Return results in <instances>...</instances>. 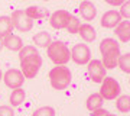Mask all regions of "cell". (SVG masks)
<instances>
[{"label": "cell", "instance_id": "cell-1", "mask_svg": "<svg viewBox=\"0 0 130 116\" xmlns=\"http://www.w3.org/2000/svg\"><path fill=\"white\" fill-rule=\"evenodd\" d=\"M19 60H20V71L25 75V79H33L39 73L42 67V57L35 46L23 45L19 51Z\"/></svg>", "mask_w": 130, "mask_h": 116}, {"label": "cell", "instance_id": "cell-2", "mask_svg": "<svg viewBox=\"0 0 130 116\" xmlns=\"http://www.w3.org/2000/svg\"><path fill=\"white\" fill-rule=\"evenodd\" d=\"M100 52L103 57V64L108 70L114 68L120 58V45L113 38H104L100 42Z\"/></svg>", "mask_w": 130, "mask_h": 116}, {"label": "cell", "instance_id": "cell-3", "mask_svg": "<svg viewBox=\"0 0 130 116\" xmlns=\"http://www.w3.org/2000/svg\"><path fill=\"white\" fill-rule=\"evenodd\" d=\"M49 81H51L52 88L55 90H65L72 81V74L70 68L65 65H55L49 71Z\"/></svg>", "mask_w": 130, "mask_h": 116}, {"label": "cell", "instance_id": "cell-4", "mask_svg": "<svg viewBox=\"0 0 130 116\" xmlns=\"http://www.w3.org/2000/svg\"><path fill=\"white\" fill-rule=\"evenodd\" d=\"M46 49H48V57L56 65H64L71 60L70 48L62 41H52L51 45L48 46Z\"/></svg>", "mask_w": 130, "mask_h": 116}, {"label": "cell", "instance_id": "cell-5", "mask_svg": "<svg viewBox=\"0 0 130 116\" xmlns=\"http://www.w3.org/2000/svg\"><path fill=\"white\" fill-rule=\"evenodd\" d=\"M121 87L119 81L113 77H106L101 81V88H100V94L104 100H114L120 96Z\"/></svg>", "mask_w": 130, "mask_h": 116}, {"label": "cell", "instance_id": "cell-6", "mask_svg": "<svg viewBox=\"0 0 130 116\" xmlns=\"http://www.w3.org/2000/svg\"><path fill=\"white\" fill-rule=\"evenodd\" d=\"M12 25L19 32H29L33 28V20L29 18L25 10H16L12 13Z\"/></svg>", "mask_w": 130, "mask_h": 116}, {"label": "cell", "instance_id": "cell-7", "mask_svg": "<svg viewBox=\"0 0 130 116\" xmlns=\"http://www.w3.org/2000/svg\"><path fill=\"white\" fill-rule=\"evenodd\" d=\"M87 71H88L90 80L94 81V83H101L103 80L107 77L106 75L107 68L104 67V64H103L101 60H90Z\"/></svg>", "mask_w": 130, "mask_h": 116}, {"label": "cell", "instance_id": "cell-8", "mask_svg": "<svg viewBox=\"0 0 130 116\" xmlns=\"http://www.w3.org/2000/svg\"><path fill=\"white\" fill-rule=\"evenodd\" d=\"M71 60L78 65L88 64L90 60H91V51H90V48L85 44H77V45H74L72 51H71Z\"/></svg>", "mask_w": 130, "mask_h": 116}, {"label": "cell", "instance_id": "cell-9", "mask_svg": "<svg viewBox=\"0 0 130 116\" xmlns=\"http://www.w3.org/2000/svg\"><path fill=\"white\" fill-rule=\"evenodd\" d=\"M72 15L68 10H56L49 16V25L54 29H67Z\"/></svg>", "mask_w": 130, "mask_h": 116}, {"label": "cell", "instance_id": "cell-10", "mask_svg": "<svg viewBox=\"0 0 130 116\" xmlns=\"http://www.w3.org/2000/svg\"><path fill=\"white\" fill-rule=\"evenodd\" d=\"M5 84L10 88H19L22 87V84L25 81V75L22 74L20 70H16V68H10L6 71L5 74Z\"/></svg>", "mask_w": 130, "mask_h": 116}, {"label": "cell", "instance_id": "cell-11", "mask_svg": "<svg viewBox=\"0 0 130 116\" xmlns=\"http://www.w3.org/2000/svg\"><path fill=\"white\" fill-rule=\"evenodd\" d=\"M120 22H121V16L117 10H107L101 18V26L107 29L116 28Z\"/></svg>", "mask_w": 130, "mask_h": 116}, {"label": "cell", "instance_id": "cell-12", "mask_svg": "<svg viewBox=\"0 0 130 116\" xmlns=\"http://www.w3.org/2000/svg\"><path fill=\"white\" fill-rule=\"evenodd\" d=\"M3 41H5V46L12 52H19L22 48H23V41L18 36V35H14V33L10 32L9 35H6L3 38Z\"/></svg>", "mask_w": 130, "mask_h": 116}, {"label": "cell", "instance_id": "cell-13", "mask_svg": "<svg viewBox=\"0 0 130 116\" xmlns=\"http://www.w3.org/2000/svg\"><path fill=\"white\" fill-rule=\"evenodd\" d=\"M79 13H81V16L85 20H93L97 16V9H95V6L91 2L84 0V2H81V5H79Z\"/></svg>", "mask_w": 130, "mask_h": 116}, {"label": "cell", "instance_id": "cell-14", "mask_svg": "<svg viewBox=\"0 0 130 116\" xmlns=\"http://www.w3.org/2000/svg\"><path fill=\"white\" fill-rule=\"evenodd\" d=\"M116 35L121 42H129L130 41V22L129 20H123L117 25L116 28Z\"/></svg>", "mask_w": 130, "mask_h": 116}, {"label": "cell", "instance_id": "cell-15", "mask_svg": "<svg viewBox=\"0 0 130 116\" xmlns=\"http://www.w3.org/2000/svg\"><path fill=\"white\" fill-rule=\"evenodd\" d=\"M25 12H26V15H28L32 20L43 19V18H48V16H49V12H48L46 9L41 7V6H29Z\"/></svg>", "mask_w": 130, "mask_h": 116}, {"label": "cell", "instance_id": "cell-16", "mask_svg": "<svg viewBox=\"0 0 130 116\" xmlns=\"http://www.w3.org/2000/svg\"><path fill=\"white\" fill-rule=\"evenodd\" d=\"M103 102H104V99L101 97V94L100 93H93V94H90L88 99H87V102H85V106L88 109L90 112H94L100 109L103 106Z\"/></svg>", "mask_w": 130, "mask_h": 116}, {"label": "cell", "instance_id": "cell-17", "mask_svg": "<svg viewBox=\"0 0 130 116\" xmlns=\"http://www.w3.org/2000/svg\"><path fill=\"white\" fill-rule=\"evenodd\" d=\"M33 42L36 46H42V48H48L51 45L52 42V38H51V33L46 32V31H42V32H38L35 36H33Z\"/></svg>", "mask_w": 130, "mask_h": 116}, {"label": "cell", "instance_id": "cell-18", "mask_svg": "<svg viewBox=\"0 0 130 116\" xmlns=\"http://www.w3.org/2000/svg\"><path fill=\"white\" fill-rule=\"evenodd\" d=\"M25 99H26V92L22 87H19V88H13V92L9 97V102L12 106H20L25 102Z\"/></svg>", "mask_w": 130, "mask_h": 116}, {"label": "cell", "instance_id": "cell-19", "mask_svg": "<svg viewBox=\"0 0 130 116\" xmlns=\"http://www.w3.org/2000/svg\"><path fill=\"white\" fill-rule=\"evenodd\" d=\"M79 36L83 38L85 42H93L94 39H95V36H97V33H95V29L91 26V25H81V28H79L78 31Z\"/></svg>", "mask_w": 130, "mask_h": 116}, {"label": "cell", "instance_id": "cell-20", "mask_svg": "<svg viewBox=\"0 0 130 116\" xmlns=\"http://www.w3.org/2000/svg\"><path fill=\"white\" fill-rule=\"evenodd\" d=\"M13 29L12 25V19L9 16H0V36L5 38L6 35H9Z\"/></svg>", "mask_w": 130, "mask_h": 116}, {"label": "cell", "instance_id": "cell-21", "mask_svg": "<svg viewBox=\"0 0 130 116\" xmlns=\"http://www.w3.org/2000/svg\"><path fill=\"white\" fill-rule=\"evenodd\" d=\"M116 107L121 113H127L130 112V96L129 94H123V96H119L116 100Z\"/></svg>", "mask_w": 130, "mask_h": 116}, {"label": "cell", "instance_id": "cell-22", "mask_svg": "<svg viewBox=\"0 0 130 116\" xmlns=\"http://www.w3.org/2000/svg\"><path fill=\"white\" fill-rule=\"evenodd\" d=\"M117 65L121 68V71L130 73V52L129 54H124V55H120V58H119V64Z\"/></svg>", "mask_w": 130, "mask_h": 116}, {"label": "cell", "instance_id": "cell-23", "mask_svg": "<svg viewBox=\"0 0 130 116\" xmlns=\"http://www.w3.org/2000/svg\"><path fill=\"white\" fill-rule=\"evenodd\" d=\"M32 116H55V109L51 106L39 107V109H36V110L33 112Z\"/></svg>", "mask_w": 130, "mask_h": 116}, {"label": "cell", "instance_id": "cell-24", "mask_svg": "<svg viewBox=\"0 0 130 116\" xmlns=\"http://www.w3.org/2000/svg\"><path fill=\"white\" fill-rule=\"evenodd\" d=\"M79 28H81V23H79V19L75 18V16H72L70 20V23H68V26H67V29H68V32L70 33H78Z\"/></svg>", "mask_w": 130, "mask_h": 116}, {"label": "cell", "instance_id": "cell-25", "mask_svg": "<svg viewBox=\"0 0 130 116\" xmlns=\"http://www.w3.org/2000/svg\"><path fill=\"white\" fill-rule=\"evenodd\" d=\"M120 16L121 18H124L126 20L127 19H130V0H126L124 3L120 6Z\"/></svg>", "mask_w": 130, "mask_h": 116}, {"label": "cell", "instance_id": "cell-26", "mask_svg": "<svg viewBox=\"0 0 130 116\" xmlns=\"http://www.w3.org/2000/svg\"><path fill=\"white\" fill-rule=\"evenodd\" d=\"M0 116H14V112L10 106H0Z\"/></svg>", "mask_w": 130, "mask_h": 116}, {"label": "cell", "instance_id": "cell-27", "mask_svg": "<svg viewBox=\"0 0 130 116\" xmlns=\"http://www.w3.org/2000/svg\"><path fill=\"white\" fill-rule=\"evenodd\" d=\"M91 113H93L91 116H116V115H113V113H110L108 110H106V109H103V107H100V109H97V110L91 112Z\"/></svg>", "mask_w": 130, "mask_h": 116}, {"label": "cell", "instance_id": "cell-28", "mask_svg": "<svg viewBox=\"0 0 130 116\" xmlns=\"http://www.w3.org/2000/svg\"><path fill=\"white\" fill-rule=\"evenodd\" d=\"M104 2L108 3V5H111V6H121L126 0H104Z\"/></svg>", "mask_w": 130, "mask_h": 116}, {"label": "cell", "instance_id": "cell-29", "mask_svg": "<svg viewBox=\"0 0 130 116\" xmlns=\"http://www.w3.org/2000/svg\"><path fill=\"white\" fill-rule=\"evenodd\" d=\"M3 48H5V41H3V38L0 36V51H2Z\"/></svg>", "mask_w": 130, "mask_h": 116}, {"label": "cell", "instance_id": "cell-30", "mask_svg": "<svg viewBox=\"0 0 130 116\" xmlns=\"http://www.w3.org/2000/svg\"><path fill=\"white\" fill-rule=\"evenodd\" d=\"M2 77H3V74H2V68H0V80H2Z\"/></svg>", "mask_w": 130, "mask_h": 116}, {"label": "cell", "instance_id": "cell-31", "mask_svg": "<svg viewBox=\"0 0 130 116\" xmlns=\"http://www.w3.org/2000/svg\"><path fill=\"white\" fill-rule=\"evenodd\" d=\"M43 2H49V0H43Z\"/></svg>", "mask_w": 130, "mask_h": 116}, {"label": "cell", "instance_id": "cell-32", "mask_svg": "<svg viewBox=\"0 0 130 116\" xmlns=\"http://www.w3.org/2000/svg\"><path fill=\"white\" fill-rule=\"evenodd\" d=\"M129 83H130V80H129Z\"/></svg>", "mask_w": 130, "mask_h": 116}]
</instances>
